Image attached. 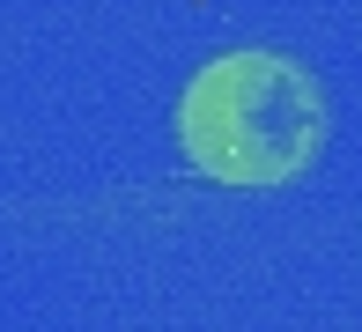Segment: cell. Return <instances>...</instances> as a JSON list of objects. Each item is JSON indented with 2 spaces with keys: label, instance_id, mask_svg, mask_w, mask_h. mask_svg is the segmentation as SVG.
Wrapping results in <instances>:
<instances>
[{
  "label": "cell",
  "instance_id": "6da1fadb",
  "mask_svg": "<svg viewBox=\"0 0 362 332\" xmlns=\"http://www.w3.org/2000/svg\"><path fill=\"white\" fill-rule=\"evenodd\" d=\"M177 148L215 185H288L325 148V96L281 52H222L177 104Z\"/></svg>",
  "mask_w": 362,
  "mask_h": 332
}]
</instances>
